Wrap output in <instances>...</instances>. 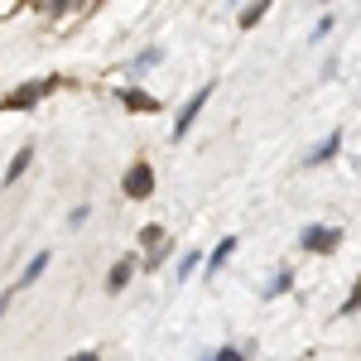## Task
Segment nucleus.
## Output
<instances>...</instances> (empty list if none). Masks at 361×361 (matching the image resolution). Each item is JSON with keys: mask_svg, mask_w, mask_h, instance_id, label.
I'll list each match as a JSON object with an SVG mask.
<instances>
[{"mask_svg": "<svg viewBox=\"0 0 361 361\" xmlns=\"http://www.w3.org/2000/svg\"><path fill=\"white\" fill-rule=\"evenodd\" d=\"M164 255H169V241H159V246L149 250V260H145V265H149V270H159V265H164Z\"/></svg>", "mask_w": 361, "mask_h": 361, "instance_id": "4468645a", "label": "nucleus"}, {"mask_svg": "<svg viewBox=\"0 0 361 361\" xmlns=\"http://www.w3.org/2000/svg\"><path fill=\"white\" fill-rule=\"evenodd\" d=\"M231 250H236V236H226V241H222V246H217V250H212V260H207V265H212V275H217V270H222V265H226V260H231Z\"/></svg>", "mask_w": 361, "mask_h": 361, "instance_id": "9b49d317", "label": "nucleus"}, {"mask_svg": "<svg viewBox=\"0 0 361 361\" xmlns=\"http://www.w3.org/2000/svg\"><path fill=\"white\" fill-rule=\"evenodd\" d=\"M212 92H217V82L197 87L193 97H188V106H183V111H178V121H173V140H183V135H188V130H193V121H197V111H202V106H207V97H212Z\"/></svg>", "mask_w": 361, "mask_h": 361, "instance_id": "f03ea898", "label": "nucleus"}, {"mask_svg": "<svg viewBox=\"0 0 361 361\" xmlns=\"http://www.w3.org/2000/svg\"><path fill=\"white\" fill-rule=\"evenodd\" d=\"M87 217H92V207H87V202H82V207H73V217H68V226H82Z\"/></svg>", "mask_w": 361, "mask_h": 361, "instance_id": "f3484780", "label": "nucleus"}, {"mask_svg": "<svg viewBox=\"0 0 361 361\" xmlns=\"http://www.w3.org/2000/svg\"><path fill=\"white\" fill-rule=\"evenodd\" d=\"M212 361H246V347H222Z\"/></svg>", "mask_w": 361, "mask_h": 361, "instance_id": "dca6fc26", "label": "nucleus"}, {"mask_svg": "<svg viewBox=\"0 0 361 361\" xmlns=\"http://www.w3.org/2000/svg\"><path fill=\"white\" fill-rule=\"evenodd\" d=\"M121 102H126L130 111H159V102H154L149 92H135V87H130V92H121Z\"/></svg>", "mask_w": 361, "mask_h": 361, "instance_id": "1a4fd4ad", "label": "nucleus"}, {"mask_svg": "<svg viewBox=\"0 0 361 361\" xmlns=\"http://www.w3.org/2000/svg\"><path fill=\"white\" fill-rule=\"evenodd\" d=\"M337 149H342V130H333V135L323 140V145H318V149H313V154H308L304 164H308V169H318V164H328V159H333Z\"/></svg>", "mask_w": 361, "mask_h": 361, "instance_id": "39448f33", "label": "nucleus"}, {"mask_svg": "<svg viewBox=\"0 0 361 361\" xmlns=\"http://www.w3.org/2000/svg\"><path fill=\"white\" fill-rule=\"evenodd\" d=\"M29 164H34V145H25V149H15V159H10V169H5V178H0V183L10 188V183H15V178H20V173H25Z\"/></svg>", "mask_w": 361, "mask_h": 361, "instance_id": "423d86ee", "label": "nucleus"}, {"mask_svg": "<svg viewBox=\"0 0 361 361\" xmlns=\"http://www.w3.org/2000/svg\"><path fill=\"white\" fill-rule=\"evenodd\" d=\"M5 308H10V294H0V318H5Z\"/></svg>", "mask_w": 361, "mask_h": 361, "instance_id": "aec40b11", "label": "nucleus"}, {"mask_svg": "<svg viewBox=\"0 0 361 361\" xmlns=\"http://www.w3.org/2000/svg\"><path fill=\"white\" fill-rule=\"evenodd\" d=\"M73 361H102V352H78Z\"/></svg>", "mask_w": 361, "mask_h": 361, "instance_id": "6ab92c4d", "label": "nucleus"}, {"mask_svg": "<svg viewBox=\"0 0 361 361\" xmlns=\"http://www.w3.org/2000/svg\"><path fill=\"white\" fill-rule=\"evenodd\" d=\"M121 188H126V197H149V193H154V169L145 164V159H140V164H130Z\"/></svg>", "mask_w": 361, "mask_h": 361, "instance_id": "7ed1b4c3", "label": "nucleus"}, {"mask_svg": "<svg viewBox=\"0 0 361 361\" xmlns=\"http://www.w3.org/2000/svg\"><path fill=\"white\" fill-rule=\"evenodd\" d=\"M284 289H289V270H284V275H275V279H270V294H284Z\"/></svg>", "mask_w": 361, "mask_h": 361, "instance_id": "a211bd4d", "label": "nucleus"}, {"mask_svg": "<svg viewBox=\"0 0 361 361\" xmlns=\"http://www.w3.org/2000/svg\"><path fill=\"white\" fill-rule=\"evenodd\" d=\"M49 260H54V255H49V250H39V255H34V260L25 265V275H20V289H29L34 279L44 275V270H49Z\"/></svg>", "mask_w": 361, "mask_h": 361, "instance_id": "6e6552de", "label": "nucleus"}, {"mask_svg": "<svg viewBox=\"0 0 361 361\" xmlns=\"http://www.w3.org/2000/svg\"><path fill=\"white\" fill-rule=\"evenodd\" d=\"M54 87H58V78H44V82L15 87V92H10V97H5V102H0V111H29V106H34V102H39V97H49V92H54Z\"/></svg>", "mask_w": 361, "mask_h": 361, "instance_id": "f257e3e1", "label": "nucleus"}, {"mask_svg": "<svg viewBox=\"0 0 361 361\" xmlns=\"http://www.w3.org/2000/svg\"><path fill=\"white\" fill-rule=\"evenodd\" d=\"M140 241H145V246H159V241H164V226H145Z\"/></svg>", "mask_w": 361, "mask_h": 361, "instance_id": "2eb2a0df", "label": "nucleus"}, {"mask_svg": "<svg viewBox=\"0 0 361 361\" xmlns=\"http://www.w3.org/2000/svg\"><path fill=\"white\" fill-rule=\"evenodd\" d=\"M357 308H361V279H357V284H352V294H347V304L337 308V313L347 318V313H357Z\"/></svg>", "mask_w": 361, "mask_h": 361, "instance_id": "f8f14e48", "label": "nucleus"}, {"mask_svg": "<svg viewBox=\"0 0 361 361\" xmlns=\"http://www.w3.org/2000/svg\"><path fill=\"white\" fill-rule=\"evenodd\" d=\"M265 15H270V0H255V5H246V10H241V29H255Z\"/></svg>", "mask_w": 361, "mask_h": 361, "instance_id": "9d476101", "label": "nucleus"}, {"mask_svg": "<svg viewBox=\"0 0 361 361\" xmlns=\"http://www.w3.org/2000/svg\"><path fill=\"white\" fill-rule=\"evenodd\" d=\"M337 241H342L337 226H308V231H304V250H308V255H333Z\"/></svg>", "mask_w": 361, "mask_h": 361, "instance_id": "20e7f679", "label": "nucleus"}, {"mask_svg": "<svg viewBox=\"0 0 361 361\" xmlns=\"http://www.w3.org/2000/svg\"><path fill=\"white\" fill-rule=\"evenodd\" d=\"M130 275H135V260L126 255V260H116V265H111V279H106V289H111V294H121V289L130 284Z\"/></svg>", "mask_w": 361, "mask_h": 361, "instance_id": "0eeeda50", "label": "nucleus"}, {"mask_svg": "<svg viewBox=\"0 0 361 361\" xmlns=\"http://www.w3.org/2000/svg\"><path fill=\"white\" fill-rule=\"evenodd\" d=\"M193 265H197V250H188V255L178 260V270H173V275H178V284H183V279L193 275Z\"/></svg>", "mask_w": 361, "mask_h": 361, "instance_id": "ddd939ff", "label": "nucleus"}]
</instances>
